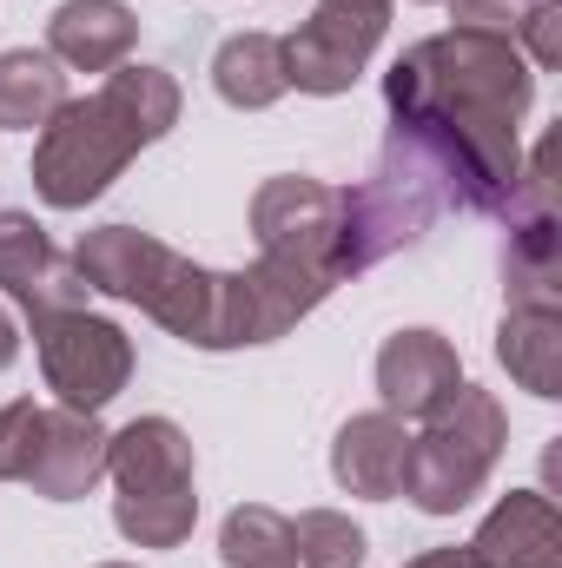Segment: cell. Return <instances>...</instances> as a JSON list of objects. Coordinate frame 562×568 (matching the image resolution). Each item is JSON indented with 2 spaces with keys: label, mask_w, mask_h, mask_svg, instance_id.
<instances>
[{
  "label": "cell",
  "mask_w": 562,
  "mask_h": 568,
  "mask_svg": "<svg viewBox=\"0 0 562 568\" xmlns=\"http://www.w3.org/2000/svg\"><path fill=\"white\" fill-rule=\"evenodd\" d=\"M107 476V429L87 410H40V443H33V463H27V489L47 496V503H80L93 496Z\"/></svg>",
  "instance_id": "7c38bea8"
},
{
  "label": "cell",
  "mask_w": 562,
  "mask_h": 568,
  "mask_svg": "<svg viewBox=\"0 0 562 568\" xmlns=\"http://www.w3.org/2000/svg\"><path fill=\"white\" fill-rule=\"evenodd\" d=\"M404 568H483V562L470 556V542H463V549L450 542V549H423V556H411Z\"/></svg>",
  "instance_id": "484cf974"
},
{
  "label": "cell",
  "mask_w": 562,
  "mask_h": 568,
  "mask_svg": "<svg viewBox=\"0 0 562 568\" xmlns=\"http://www.w3.org/2000/svg\"><path fill=\"white\" fill-rule=\"evenodd\" d=\"M219 562L225 568H298V542H291V516L265 509V503H239L219 529Z\"/></svg>",
  "instance_id": "ffe728a7"
},
{
  "label": "cell",
  "mask_w": 562,
  "mask_h": 568,
  "mask_svg": "<svg viewBox=\"0 0 562 568\" xmlns=\"http://www.w3.org/2000/svg\"><path fill=\"white\" fill-rule=\"evenodd\" d=\"M100 100L133 126V140L140 145H159L172 126H179V106H185V93H179V80L165 73V67H145V60H127V67H113L107 80H100Z\"/></svg>",
  "instance_id": "d6986e66"
},
{
  "label": "cell",
  "mask_w": 562,
  "mask_h": 568,
  "mask_svg": "<svg viewBox=\"0 0 562 568\" xmlns=\"http://www.w3.org/2000/svg\"><path fill=\"white\" fill-rule=\"evenodd\" d=\"M483 568H562V516L543 489H510L470 536Z\"/></svg>",
  "instance_id": "9a60e30c"
},
{
  "label": "cell",
  "mask_w": 562,
  "mask_h": 568,
  "mask_svg": "<svg viewBox=\"0 0 562 568\" xmlns=\"http://www.w3.org/2000/svg\"><path fill=\"white\" fill-rule=\"evenodd\" d=\"M107 476L120 496H185L199 483L192 436L172 417H133L107 436Z\"/></svg>",
  "instance_id": "4fadbf2b"
},
{
  "label": "cell",
  "mask_w": 562,
  "mask_h": 568,
  "mask_svg": "<svg viewBox=\"0 0 562 568\" xmlns=\"http://www.w3.org/2000/svg\"><path fill=\"white\" fill-rule=\"evenodd\" d=\"M140 47V20L127 0H60L47 13V53L67 73H113L127 67V53Z\"/></svg>",
  "instance_id": "5bb4252c"
},
{
  "label": "cell",
  "mask_w": 562,
  "mask_h": 568,
  "mask_svg": "<svg viewBox=\"0 0 562 568\" xmlns=\"http://www.w3.org/2000/svg\"><path fill=\"white\" fill-rule=\"evenodd\" d=\"M140 152L145 145L133 140V126H127L100 93L67 100V106L40 126V140H33V192H40L53 212H87Z\"/></svg>",
  "instance_id": "277c9868"
},
{
  "label": "cell",
  "mask_w": 562,
  "mask_h": 568,
  "mask_svg": "<svg viewBox=\"0 0 562 568\" xmlns=\"http://www.w3.org/2000/svg\"><path fill=\"white\" fill-rule=\"evenodd\" d=\"M423 7H430V0H423Z\"/></svg>",
  "instance_id": "f546056e"
},
{
  "label": "cell",
  "mask_w": 562,
  "mask_h": 568,
  "mask_svg": "<svg viewBox=\"0 0 562 568\" xmlns=\"http://www.w3.org/2000/svg\"><path fill=\"white\" fill-rule=\"evenodd\" d=\"M516 53L530 60V73L562 67V0H530L516 20Z\"/></svg>",
  "instance_id": "cb8c5ba5"
},
{
  "label": "cell",
  "mask_w": 562,
  "mask_h": 568,
  "mask_svg": "<svg viewBox=\"0 0 562 568\" xmlns=\"http://www.w3.org/2000/svg\"><path fill=\"white\" fill-rule=\"evenodd\" d=\"M67 67L47 47H7L0 53V133H33L67 106Z\"/></svg>",
  "instance_id": "e0dca14e"
},
{
  "label": "cell",
  "mask_w": 562,
  "mask_h": 568,
  "mask_svg": "<svg viewBox=\"0 0 562 568\" xmlns=\"http://www.w3.org/2000/svg\"><path fill=\"white\" fill-rule=\"evenodd\" d=\"M510 443V410L496 404V390L456 384L450 404H436L423 417V436H411V483L404 496L423 516H456L483 496V483L496 476Z\"/></svg>",
  "instance_id": "3957f363"
},
{
  "label": "cell",
  "mask_w": 562,
  "mask_h": 568,
  "mask_svg": "<svg viewBox=\"0 0 562 568\" xmlns=\"http://www.w3.org/2000/svg\"><path fill=\"white\" fill-rule=\"evenodd\" d=\"M33 443H40V404L33 397L0 404V483H27Z\"/></svg>",
  "instance_id": "603a6c76"
},
{
  "label": "cell",
  "mask_w": 562,
  "mask_h": 568,
  "mask_svg": "<svg viewBox=\"0 0 562 568\" xmlns=\"http://www.w3.org/2000/svg\"><path fill=\"white\" fill-rule=\"evenodd\" d=\"M331 483L364 503H398L411 483V429L391 410H358L331 443Z\"/></svg>",
  "instance_id": "8fae6325"
},
{
  "label": "cell",
  "mask_w": 562,
  "mask_h": 568,
  "mask_svg": "<svg viewBox=\"0 0 562 568\" xmlns=\"http://www.w3.org/2000/svg\"><path fill=\"white\" fill-rule=\"evenodd\" d=\"M463 384V357H456V344L443 337V331H430V324H411V331H391L384 337V351H378V410H391V417H430L436 404H450V390Z\"/></svg>",
  "instance_id": "9c48e42d"
},
{
  "label": "cell",
  "mask_w": 562,
  "mask_h": 568,
  "mask_svg": "<svg viewBox=\"0 0 562 568\" xmlns=\"http://www.w3.org/2000/svg\"><path fill=\"white\" fill-rule=\"evenodd\" d=\"M0 291L27 311V317H47V311H80L93 291L73 272V258L53 252L47 225L33 212H0Z\"/></svg>",
  "instance_id": "ba28073f"
},
{
  "label": "cell",
  "mask_w": 562,
  "mask_h": 568,
  "mask_svg": "<svg viewBox=\"0 0 562 568\" xmlns=\"http://www.w3.org/2000/svg\"><path fill=\"white\" fill-rule=\"evenodd\" d=\"M384 27H391V20L338 13V7H311V20H304L298 33H284V80H291L298 93H318V100L351 93L358 73L371 67Z\"/></svg>",
  "instance_id": "52a82bcc"
},
{
  "label": "cell",
  "mask_w": 562,
  "mask_h": 568,
  "mask_svg": "<svg viewBox=\"0 0 562 568\" xmlns=\"http://www.w3.org/2000/svg\"><path fill=\"white\" fill-rule=\"evenodd\" d=\"M291 542H298V568H364V556H371L364 529L338 509H304L291 523Z\"/></svg>",
  "instance_id": "7402d4cb"
},
{
  "label": "cell",
  "mask_w": 562,
  "mask_h": 568,
  "mask_svg": "<svg viewBox=\"0 0 562 568\" xmlns=\"http://www.w3.org/2000/svg\"><path fill=\"white\" fill-rule=\"evenodd\" d=\"M67 258L87 278V291L120 297V304H140V311L159 297V284L172 278V265H179V252L165 239L140 232V225H93V232H80V245Z\"/></svg>",
  "instance_id": "30bf717a"
},
{
  "label": "cell",
  "mask_w": 562,
  "mask_h": 568,
  "mask_svg": "<svg viewBox=\"0 0 562 568\" xmlns=\"http://www.w3.org/2000/svg\"><path fill=\"white\" fill-rule=\"evenodd\" d=\"M536 100V73L503 33H430L404 47L384 73L391 133L418 145L443 185V205L503 219L523 179V113Z\"/></svg>",
  "instance_id": "6da1fadb"
},
{
  "label": "cell",
  "mask_w": 562,
  "mask_h": 568,
  "mask_svg": "<svg viewBox=\"0 0 562 568\" xmlns=\"http://www.w3.org/2000/svg\"><path fill=\"white\" fill-rule=\"evenodd\" d=\"M33 351H40V377L67 410L100 417L127 384H133V337L100 317V311H47L33 317Z\"/></svg>",
  "instance_id": "5b68a950"
},
{
  "label": "cell",
  "mask_w": 562,
  "mask_h": 568,
  "mask_svg": "<svg viewBox=\"0 0 562 568\" xmlns=\"http://www.w3.org/2000/svg\"><path fill=\"white\" fill-rule=\"evenodd\" d=\"M523 7H530V0H450V20L470 27V33H503V40H516Z\"/></svg>",
  "instance_id": "d4e9b609"
},
{
  "label": "cell",
  "mask_w": 562,
  "mask_h": 568,
  "mask_svg": "<svg viewBox=\"0 0 562 568\" xmlns=\"http://www.w3.org/2000/svg\"><path fill=\"white\" fill-rule=\"evenodd\" d=\"M199 523V489L185 496H113V529L133 549H179Z\"/></svg>",
  "instance_id": "44dd1931"
},
{
  "label": "cell",
  "mask_w": 562,
  "mask_h": 568,
  "mask_svg": "<svg viewBox=\"0 0 562 568\" xmlns=\"http://www.w3.org/2000/svg\"><path fill=\"white\" fill-rule=\"evenodd\" d=\"M318 7H338V13H371V20H391V0H318Z\"/></svg>",
  "instance_id": "83f0119b"
},
{
  "label": "cell",
  "mask_w": 562,
  "mask_h": 568,
  "mask_svg": "<svg viewBox=\"0 0 562 568\" xmlns=\"http://www.w3.org/2000/svg\"><path fill=\"white\" fill-rule=\"evenodd\" d=\"M100 568H133V562H100Z\"/></svg>",
  "instance_id": "f1b7e54d"
},
{
  "label": "cell",
  "mask_w": 562,
  "mask_h": 568,
  "mask_svg": "<svg viewBox=\"0 0 562 568\" xmlns=\"http://www.w3.org/2000/svg\"><path fill=\"white\" fill-rule=\"evenodd\" d=\"M436 212H450V205H443V185H436L430 159L404 133H391L378 165H371V179L338 192V272L364 278L371 265L411 252L436 225Z\"/></svg>",
  "instance_id": "7a4b0ae2"
},
{
  "label": "cell",
  "mask_w": 562,
  "mask_h": 568,
  "mask_svg": "<svg viewBox=\"0 0 562 568\" xmlns=\"http://www.w3.org/2000/svg\"><path fill=\"white\" fill-rule=\"evenodd\" d=\"M496 364L543 404L562 397V311H503Z\"/></svg>",
  "instance_id": "ac0fdd59"
},
{
  "label": "cell",
  "mask_w": 562,
  "mask_h": 568,
  "mask_svg": "<svg viewBox=\"0 0 562 568\" xmlns=\"http://www.w3.org/2000/svg\"><path fill=\"white\" fill-rule=\"evenodd\" d=\"M252 239H259V258H279V265L344 284V272H338V185H324V179H304V172L265 179L252 192Z\"/></svg>",
  "instance_id": "8992f818"
},
{
  "label": "cell",
  "mask_w": 562,
  "mask_h": 568,
  "mask_svg": "<svg viewBox=\"0 0 562 568\" xmlns=\"http://www.w3.org/2000/svg\"><path fill=\"white\" fill-rule=\"evenodd\" d=\"M212 87H219V100L239 106V113L279 106L284 93H291V80H284V40L279 33H259V27L219 40V53H212Z\"/></svg>",
  "instance_id": "2e32d148"
},
{
  "label": "cell",
  "mask_w": 562,
  "mask_h": 568,
  "mask_svg": "<svg viewBox=\"0 0 562 568\" xmlns=\"http://www.w3.org/2000/svg\"><path fill=\"white\" fill-rule=\"evenodd\" d=\"M13 357H20V324H13V311L0 304V371H7Z\"/></svg>",
  "instance_id": "4316f807"
}]
</instances>
